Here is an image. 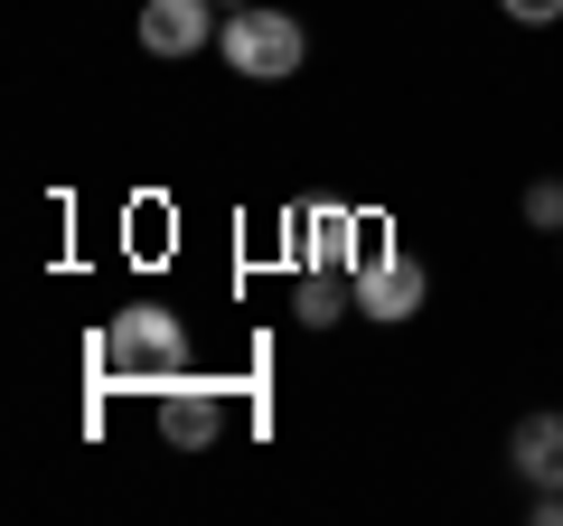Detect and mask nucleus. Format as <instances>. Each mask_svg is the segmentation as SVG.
Returning a JSON list of instances; mask_svg holds the SVG:
<instances>
[{"instance_id": "11", "label": "nucleus", "mask_w": 563, "mask_h": 526, "mask_svg": "<svg viewBox=\"0 0 563 526\" xmlns=\"http://www.w3.org/2000/svg\"><path fill=\"white\" fill-rule=\"evenodd\" d=\"M217 10H244V0H217Z\"/></svg>"}, {"instance_id": "6", "label": "nucleus", "mask_w": 563, "mask_h": 526, "mask_svg": "<svg viewBox=\"0 0 563 526\" xmlns=\"http://www.w3.org/2000/svg\"><path fill=\"white\" fill-rule=\"evenodd\" d=\"M507 470H517L526 489H563V414H526V424L507 432Z\"/></svg>"}, {"instance_id": "3", "label": "nucleus", "mask_w": 563, "mask_h": 526, "mask_svg": "<svg viewBox=\"0 0 563 526\" xmlns=\"http://www.w3.org/2000/svg\"><path fill=\"white\" fill-rule=\"evenodd\" d=\"M347 283H357V320H413L422 302H432V273H422L413 254H404V244H376V254L357 263V273H347Z\"/></svg>"}, {"instance_id": "9", "label": "nucleus", "mask_w": 563, "mask_h": 526, "mask_svg": "<svg viewBox=\"0 0 563 526\" xmlns=\"http://www.w3.org/2000/svg\"><path fill=\"white\" fill-rule=\"evenodd\" d=\"M526 217H536L544 235H563V179H536V188H526Z\"/></svg>"}, {"instance_id": "8", "label": "nucleus", "mask_w": 563, "mask_h": 526, "mask_svg": "<svg viewBox=\"0 0 563 526\" xmlns=\"http://www.w3.org/2000/svg\"><path fill=\"white\" fill-rule=\"evenodd\" d=\"M347 310H357V283H347V273H310V283L291 292V320L301 329H339Z\"/></svg>"}, {"instance_id": "7", "label": "nucleus", "mask_w": 563, "mask_h": 526, "mask_svg": "<svg viewBox=\"0 0 563 526\" xmlns=\"http://www.w3.org/2000/svg\"><path fill=\"white\" fill-rule=\"evenodd\" d=\"M141 47L151 57H198L207 47V0H141Z\"/></svg>"}, {"instance_id": "5", "label": "nucleus", "mask_w": 563, "mask_h": 526, "mask_svg": "<svg viewBox=\"0 0 563 526\" xmlns=\"http://www.w3.org/2000/svg\"><path fill=\"white\" fill-rule=\"evenodd\" d=\"M301 235H310V273H357L376 244H357V217H347L339 198H310L301 207Z\"/></svg>"}, {"instance_id": "1", "label": "nucleus", "mask_w": 563, "mask_h": 526, "mask_svg": "<svg viewBox=\"0 0 563 526\" xmlns=\"http://www.w3.org/2000/svg\"><path fill=\"white\" fill-rule=\"evenodd\" d=\"M95 366L113 385H169V376H188V320H179V310H161V302L113 310L103 339H95Z\"/></svg>"}, {"instance_id": "4", "label": "nucleus", "mask_w": 563, "mask_h": 526, "mask_svg": "<svg viewBox=\"0 0 563 526\" xmlns=\"http://www.w3.org/2000/svg\"><path fill=\"white\" fill-rule=\"evenodd\" d=\"M161 432L179 451H207L225 432V395H217V385H198V376H169L161 385Z\"/></svg>"}, {"instance_id": "2", "label": "nucleus", "mask_w": 563, "mask_h": 526, "mask_svg": "<svg viewBox=\"0 0 563 526\" xmlns=\"http://www.w3.org/2000/svg\"><path fill=\"white\" fill-rule=\"evenodd\" d=\"M217 47H225V66H235L244 85H282V76H301V57H310V39H301L291 10H235Z\"/></svg>"}, {"instance_id": "10", "label": "nucleus", "mask_w": 563, "mask_h": 526, "mask_svg": "<svg viewBox=\"0 0 563 526\" xmlns=\"http://www.w3.org/2000/svg\"><path fill=\"white\" fill-rule=\"evenodd\" d=\"M498 10H507L517 29H554V20H563V0H498Z\"/></svg>"}]
</instances>
